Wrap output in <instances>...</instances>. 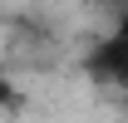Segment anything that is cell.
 Returning <instances> with one entry per match:
<instances>
[{"label":"cell","instance_id":"obj_2","mask_svg":"<svg viewBox=\"0 0 128 123\" xmlns=\"http://www.w3.org/2000/svg\"><path fill=\"white\" fill-rule=\"evenodd\" d=\"M0 108H20V94H15V84L0 74Z\"/></svg>","mask_w":128,"mask_h":123},{"label":"cell","instance_id":"obj_1","mask_svg":"<svg viewBox=\"0 0 128 123\" xmlns=\"http://www.w3.org/2000/svg\"><path fill=\"white\" fill-rule=\"evenodd\" d=\"M84 74L98 89H118L128 94V15L113 20V30H104L84 54Z\"/></svg>","mask_w":128,"mask_h":123}]
</instances>
